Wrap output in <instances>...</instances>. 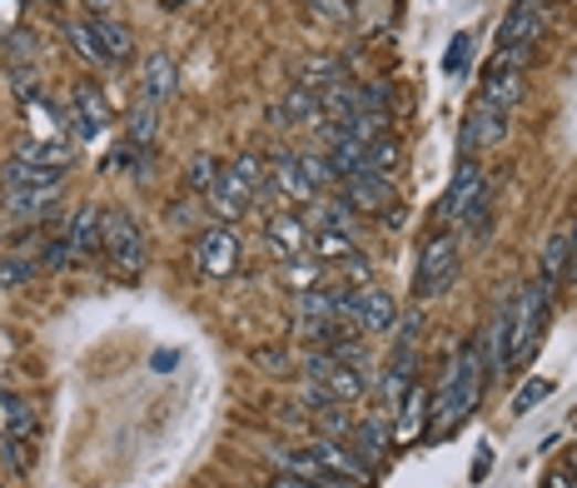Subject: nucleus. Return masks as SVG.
I'll return each mask as SVG.
<instances>
[{"instance_id":"1","label":"nucleus","mask_w":577,"mask_h":488,"mask_svg":"<svg viewBox=\"0 0 577 488\" xmlns=\"http://www.w3.org/2000/svg\"><path fill=\"white\" fill-rule=\"evenodd\" d=\"M483 378H487L483 374V349H478V339H473V344L458 349V359L443 374V388H438L433 404H428V438L453 434V428L473 414L478 398H483Z\"/></svg>"},{"instance_id":"2","label":"nucleus","mask_w":577,"mask_h":488,"mask_svg":"<svg viewBox=\"0 0 577 488\" xmlns=\"http://www.w3.org/2000/svg\"><path fill=\"white\" fill-rule=\"evenodd\" d=\"M105 259H109V274L115 279H135L149 259L145 229H139V219L125 215V209H105Z\"/></svg>"},{"instance_id":"3","label":"nucleus","mask_w":577,"mask_h":488,"mask_svg":"<svg viewBox=\"0 0 577 488\" xmlns=\"http://www.w3.org/2000/svg\"><path fill=\"white\" fill-rule=\"evenodd\" d=\"M458 249H463V239H458V229H448V235H433L423 245V255H418V294L423 299H438L448 284L458 279Z\"/></svg>"},{"instance_id":"4","label":"nucleus","mask_w":577,"mask_h":488,"mask_svg":"<svg viewBox=\"0 0 577 488\" xmlns=\"http://www.w3.org/2000/svg\"><path fill=\"white\" fill-rule=\"evenodd\" d=\"M523 55H527V50H497L493 65H487V75H483V90H478V100H487L493 110L523 105V95H527Z\"/></svg>"},{"instance_id":"5","label":"nucleus","mask_w":577,"mask_h":488,"mask_svg":"<svg viewBox=\"0 0 577 488\" xmlns=\"http://www.w3.org/2000/svg\"><path fill=\"white\" fill-rule=\"evenodd\" d=\"M483 189H487L483 165H478L473 155H463V159H458V169H453V179H448L443 199L433 205V225H438V229H443V225H458V219H463V209L473 205Z\"/></svg>"},{"instance_id":"6","label":"nucleus","mask_w":577,"mask_h":488,"mask_svg":"<svg viewBox=\"0 0 577 488\" xmlns=\"http://www.w3.org/2000/svg\"><path fill=\"white\" fill-rule=\"evenodd\" d=\"M344 319L358 329V334H384V329L398 324V299L378 284H364L344 299Z\"/></svg>"},{"instance_id":"7","label":"nucleus","mask_w":577,"mask_h":488,"mask_svg":"<svg viewBox=\"0 0 577 488\" xmlns=\"http://www.w3.org/2000/svg\"><path fill=\"white\" fill-rule=\"evenodd\" d=\"M308 384H318L328 398H334V404H358V398H364V388H368L364 384V368L344 364L338 354H324V349L308 359Z\"/></svg>"},{"instance_id":"8","label":"nucleus","mask_w":577,"mask_h":488,"mask_svg":"<svg viewBox=\"0 0 577 488\" xmlns=\"http://www.w3.org/2000/svg\"><path fill=\"white\" fill-rule=\"evenodd\" d=\"M195 269L209 279H229L239 269V239L229 225H209L195 235Z\"/></svg>"},{"instance_id":"9","label":"nucleus","mask_w":577,"mask_h":488,"mask_svg":"<svg viewBox=\"0 0 577 488\" xmlns=\"http://www.w3.org/2000/svg\"><path fill=\"white\" fill-rule=\"evenodd\" d=\"M507 135V110H493L487 100H473L463 115V129H458V145H463V155H483V149L503 145Z\"/></svg>"},{"instance_id":"10","label":"nucleus","mask_w":577,"mask_h":488,"mask_svg":"<svg viewBox=\"0 0 577 488\" xmlns=\"http://www.w3.org/2000/svg\"><path fill=\"white\" fill-rule=\"evenodd\" d=\"M547 15H553V6L517 0V6L503 15V25H497V50H527V45H537V40H543V30H547Z\"/></svg>"},{"instance_id":"11","label":"nucleus","mask_w":577,"mask_h":488,"mask_svg":"<svg viewBox=\"0 0 577 488\" xmlns=\"http://www.w3.org/2000/svg\"><path fill=\"white\" fill-rule=\"evenodd\" d=\"M344 205L348 209H358V215H388V205H398V189H394V179H384V175H348L344 185Z\"/></svg>"},{"instance_id":"12","label":"nucleus","mask_w":577,"mask_h":488,"mask_svg":"<svg viewBox=\"0 0 577 488\" xmlns=\"http://www.w3.org/2000/svg\"><path fill=\"white\" fill-rule=\"evenodd\" d=\"M269 179L279 185V195L288 199V205H308V199L318 195V185L308 179V165H304V155H274V165H269Z\"/></svg>"},{"instance_id":"13","label":"nucleus","mask_w":577,"mask_h":488,"mask_svg":"<svg viewBox=\"0 0 577 488\" xmlns=\"http://www.w3.org/2000/svg\"><path fill=\"white\" fill-rule=\"evenodd\" d=\"M70 125H75V139H95L109 125V105L95 85H75V95H70Z\"/></svg>"},{"instance_id":"14","label":"nucleus","mask_w":577,"mask_h":488,"mask_svg":"<svg viewBox=\"0 0 577 488\" xmlns=\"http://www.w3.org/2000/svg\"><path fill=\"white\" fill-rule=\"evenodd\" d=\"M70 249H75V259H90V255H105V209H75V219H70Z\"/></svg>"},{"instance_id":"15","label":"nucleus","mask_w":577,"mask_h":488,"mask_svg":"<svg viewBox=\"0 0 577 488\" xmlns=\"http://www.w3.org/2000/svg\"><path fill=\"white\" fill-rule=\"evenodd\" d=\"M284 468H288V474H298L304 484H314V488H358L354 478H344L338 468H328L324 458L314 454V448H298V454H284Z\"/></svg>"},{"instance_id":"16","label":"nucleus","mask_w":577,"mask_h":488,"mask_svg":"<svg viewBox=\"0 0 577 488\" xmlns=\"http://www.w3.org/2000/svg\"><path fill=\"white\" fill-rule=\"evenodd\" d=\"M175 80H179L175 60H169L165 50H159V55L145 60V75H139V95H145L149 105H165V100L175 95Z\"/></svg>"},{"instance_id":"17","label":"nucleus","mask_w":577,"mask_h":488,"mask_svg":"<svg viewBox=\"0 0 577 488\" xmlns=\"http://www.w3.org/2000/svg\"><path fill=\"white\" fill-rule=\"evenodd\" d=\"M274 120H288V125H324V105H318V95H314V90L288 85V95L279 100Z\"/></svg>"},{"instance_id":"18","label":"nucleus","mask_w":577,"mask_h":488,"mask_svg":"<svg viewBox=\"0 0 577 488\" xmlns=\"http://www.w3.org/2000/svg\"><path fill=\"white\" fill-rule=\"evenodd\" d=\"M487 235H493V195L483 189V195L463 209V219H458V239H463V245H483Z\"/></svg>"},{"instance_id":"19","label":"nucleus","mask_w":577,"mask_h":488,"mask_svg":"<svg viewBox=\"0 0 577 488\" xmlns=\"http://www.w3.org/2000/svg\"><path fill=\"white\" fill-rule=\"evenodd\" d=\"M394 434H398V438H408V444L428 434V394H423V388H418V384L403 394V408H398Z\"/></svg>"},{"instance_id":"20","label":"nucleus","mask_w":577,"mask_h":488,"mask_svg":"<svg viewBox=\"0 0 577 488\" xmlns=\"http://www.w3.org/2000/svg\"><path fill=\"white\" fill-rule=\"evenodd\" d=\"M269 245L279 249V255H304V245H308V229H304V219L298 215H274L269 219Z\"/></svg>"},{"instance_id":"21","label":"nucleus","mask_w":577,"mask_h":488,"mask_svg":"<svg viewBox=\"0 0 577 488\" xmlns=\"http://www.w3.org/2000/svg\"><path fill=\"white\" fill-rule=\"evenodd\" d=\"M348 438H354V444H348V454H354L364 468H374L378 458H384L388 428H384V424H354V428H348Z\"/></svg>"},{"instance_id":"22","label":"nucleus","mask_w":577,"mask_h":488,"mask_svg":"<svg viewBox=\"0 0 577 488\" xmlns=\"http://www.w3.org/2000/svg\"><path fill=\"white\" fill-rule=\"evenodd\" d=\"M6 209H10V215H45V209H55V189L6 185Z\"/></svg>"},{"instance_id":"23","label":"nucleus","mask_w":577,"mask_h":488,"mask_svg":"<svg viewBox=\"0 0 577 488\" xmlns=\"http://www.w3.org/2000/svg\"><path fill=\"white\" fill-rule=\"evenodd\" d=\"M567 245H573V229H557V235L547 239V249H543V274H537V284L557 289V284L567 279Z\"/></svg>"},{"instance_id":"24","label":"nucleus","mask_w":577,"mask_h":488,"mask_svg":"<svg viewBox=\"0 0 577 488\" xmlns=\"http://www.w3.org/2000/svg\"><path fill=\"white\" fill-rule=\"evenodd\" d=\"M338 80H348V75H344V65H338V60H328V55H314V60H304V65H298V85L314 90V95H324V90L338 85Z\"/></svg>"},{"instance_id":"25","label":"nucleus","mask_w":577,"mask_h":488,"mask_svg":"<svg viewBox=\"0 0 577 488\" xmlns=\"http://www.w3.org/2000/svg\"><path fill=\"white\" fill-rule=\"evenodd\" d=\"M398 165H403V145H398L394 135H378L374 145H368V159H364V169H368V175H384V179H394V175H398Z\"/></svg>"},{"instance_id":"26","label":"nucleus","mask_w":577,"mask_h":488,"mask_svg":"<svg viewBox=\"0 0 577 488\" xmlns=\"http://www.w3.org/2000/svg\"><path fill=\"white\" fill-rule=\"evenodd\" d=\"M0 418H6V434L10 438H20V444H30V438H35V414H30L25 398L0 394Z\"/></svg>"},{"instance_id":"27","label":"nucleus","mask_w":577,"mask_h":488,"mask_svg":"<svg viewBox=\"0 0 577 488\" xmlns=\"http://www.w3.org/2000/svg\"><path fill=\"white\" fill-rule=\"evenodd\" d=\"M308 448H314V454L324 458L328 468H338V474H344V478H354V484H364V478H368V468L358 464V458L348 454V448L338 444V438H318V444H308Z\"/></svg>"},{"instance_id":"28","label":"nucleus","mask_w":577,"mask_h":488,"mask_svg":"<svg viewBox=\"0 0 577 488\" xmlns=\"http://www.w3.org/2000/svg\"><path fill=\"white\" fill-rule=\"evenodd\" d=\"M90 30H95V40H99V50H105V60H125L129 55V30L119 25V20H109V15H95L90 20Z\"/></svg>"},{"instance_id":"29","label":"nucleus","mask_w":577,"mask_h":488,"mask_svg":"<svg viewBox=\"0 0 577 488\" xmlns=\"http://www.w3.org/2000/svg\"><path fill=\"white\" fill-rule=\"evenodd\" d=\"M185 179H189V189H195V195H214V185L219 179H224V165H219L214 155H195L189 159V169H185Z\"/></svg>"},{"instance_id":"30","label":"nucleus","mask_w":577,"mask_h":488,"mask_svg":"<svg viewBox=\"0 0 577 488\" xmlns=\"http://www.w3.org/2000/svg\"><path fill=\"white\" fill-rule=\"evenodd\" d=\"M229 175H234V179H239V185H244V189H249V199H254V195H259V189H264V185H269V165H264V159H259V155H239V159H234V165H229Z\"/></svg>"},{"instance_id":"31","label":"nucleus","mask_w":577,"mask_h":488,"mask_svg":"<svg viewBox=\"0 0 577 488\" xmlns=\"http://www.w3.org/2000/svg\"><path fill=\"white\" fill-rule=\"evenodd\" d=\"M65 35H70V45H75L80 55L90 60V65H109V60H105V50H99V40H95V30H90V25L70 20V25H65Z\"/></svg>"},{"instance_id":"32","label":"nucleus","mask_w":577,"mask_h":488,"mask_svg":"<svg viewBox=\"0 0 577 488\" xmlns=\"http://www.w3.org/2000/svg\"><path fill=\"white\" fill-rule=\"evenodd\" d=\"M155 120H159V105H149V100H139V110H135V115H129V139L149 149V139H155V129H159Z\"/></svg>"},{"instance_id":"33","label":"nucleus","mask_w":577,"mask_h":488,"mask_svg":"<svg viewBox=\"0 0 577 488\" xmlns=\"http://www.w3.org/2000/svg\"><path fill=\"white\" fill-rule=\"evenodd\" d=\"M308 6V15L318 20V25H348V15H354V10H348V0H304Z\"/></svg>"},{"instance_id":"34","label":"nucleus","mask_w":577,"mask_h":488,"mask_svg":"<svg viewBox=\"0 0 577 488\" xmlns=\"http://www.w3.org/2000/svg\"><path fill=\"white\" fill-rule=\"evenodd\" d=\"M314 245H318V255H324V259H354V255H358V249H354V239H348V235H338V229H318V239H314Z\"/></svg>"},{"instance_id":"35","label":"nucleus","mask_w":577,"mask_h":488,"mask_svg":"<svg viewBox=\"0 0 577 488\" xmlns=\"http://www.w3.org/2000/svg\"><path fill=\"white\" fill-rule=\"evenodd\" d=\"M547 394H553V384H547V378H527V384L513 394V414H527V408H533L537 398H547Z\"/></svg>"},{"instance_id":"36","label":"nucleus","mask_w":577,"mask_h":488,"mask_svg":"<svg viewBox=\"0 0 577 488\" xmlns=\"http://www.w3.org/2000/svg\"><path fill=\"white\" fill-rule=\"evenodd\" d=\"M30 274H35V264H25V259H6L0 264V284H25Z\"/></svg>"},{"instance_id":"37","label":"nucleus","mask_w":577,"mask_h":488,"mask_svg":"<svg viewBox=\"0 0 577 488\" xmlns=\"http://www.w3.org/2000/svg\"><path fill=\"white\" fill-rule=\"evenodd\" d=\"M45 264H50V269H65V264H75V249H70V239H50V249H45Z\"/></svg>"},{"instance_id":"38","label":"nucleus","mask_w":577,"mask_h":488,"mask_svg":"<svg viewBox=\"0 0 577 488\" xmlns=\"http://www.w3.org/2000/svg\"><path fill=\"white\" fill-rule=\"evenodd\" d=\"M468 45H473V40H468V35H458V40H453V50H448V55H443V70H463Z\"/></svg>"},{"instance_id":"39","label":"nucleus","mask_w":577,"mask_h":488,"mask_svg":"<svg viewBox=\"0 0 577 488\" xmlns=\"http://www.w3.org/2000/svg\"><path fill=\"white\" fill-rule=\"evenodd\" d=\"M487 468H493V448L483 444V448H478V458H473V484H478V478L487 474Z\"/></svg>"},{"instance_id":"40","label":"nucleus","mask_w":577,"mask_h":488,"mask_svg":"<svg viewBox=\"0 0 577 488\" xmlns=\"http://www.w3.org/2000/svg\"><path fill=\"white\" fill-rule=\"evenodd\" d=\"M543 488H577V478L567 474V468H553V474H547V484Z\"/></svg>"},{"instance_id":"41","label":"nucleus","mask_w":577,"mask_h":488,"mask_svg":"<svg viewBox=\"0 0 577 488\" xmlns=\"http://www.w3.org/2000/svg\"><path fill=\"white\" fill-rule=\"evenodd\" d=\"M269 488H314V484H304V478H298V474H288V468H284V474H279Z\"/></svg>"},{"instance_id":"42","label":"nucleus","mask_w":577,"mask_h":488,"mask_svg":"<svg viewBox=\"0 0 577 488\" xmlns=\"http://www.w3.org/2000/svg\"><path fill=\"white\" fill-rule=\"evenodd\" d=\"M567 284H577V229H573V245H567Z\"/></svg>"},{"instance_id":"43","label":"nucleus","mask_w":577,"mask_h":488,"mask_svg":"<svg viewBox=\"0 0 577 488\" xmlns=\"http://www.w3.org/2000/svg\"><path fill=\"white\" fill-rule=\"evenodd\" d=\"M563 468H567V474H573V478H577V448H573V454H567V464H563Z\"/></svg>"},{"instance_id":"44","label":"nucleus","mask_w":577,"mask_h":488,"mask_svg":"<svg viewBox=\"0 0 577 488\" xmlns=\"http://www.w3.org/2000/svg\"><path fill=\"white\" fill-rule=\"evenodd\" d=\"M165 6H185V0H165Z\"/></svg>"}]
</instances>
